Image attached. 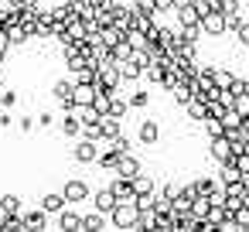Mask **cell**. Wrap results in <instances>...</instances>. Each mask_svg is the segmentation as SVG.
Wrapping results in <instances>:
<instances>
[{"label":"cell","mask_w":249,"mask_h":232,"mask_svg":"<svg viewBox=\"0 0 249 232\" xmlns=\"http://www.w3.org/2000/svg\"><path fill=\"white\" fill-rule=\"evenodd\" d=\"M133 218H137L133 198H130V201H120V205L109 212V225H113V229H133Z\"/></svg>","instance_id":"3"},{"label":"cell","mask_w":249,"mask_h":232,"mask_svg":"<svg viewBox=\"0 0 249 232\" xmlns=\"http://www.w3.org/2000/svg\"><path fill=\"white\" fill-rule=\"evenodd\" d=\"M109 188H113V195H116L120 201H130V198H133V181H130V178L113 174V178H109Z\"/></svg>","instance_id":"16"},{"label":"cell","mask_w":249,"mask_h":232,"mask_svg":"<svg viewBox=\"0 0 249 232\" xmlns=\"http://www.w3.org/2000/svg\"><path fill=\"white\" fill-rule=\"evenodd\" d=\"M89 201H92V208H96V212H103V215H109V212L120 205V198L113 195V188H109V184H106V188H99V191H92V198H89Z\"/></svg>","instance_id":"11"},{"label":"cell","mask_w":249,"mask_h":232,"mask_svg":"<svg viewBox=\"0 0 249 232\" xmlns=\"http://www.w3.org/2000/svg\"><path fill=\"white\" fill-rule=\"evenodd\" d=\"M72 89H75L72 75H69V79H55V82H52V99H55L62 109H72V106H75V99H72Z\"/></svg>","instance_id":"6"},{"label":"cell","mask_w":249,"mask_h":232,"mask_svg":"<svg viewBox=\"0 0 249 232\" xmlns=\"http://www.w3.org/2000/svg\"><path fill=\"white\" fill-rule=\"evenodd\" d=\"M106 143H109V147H113V150H120V154H126V150H130V147H133V140H130V137H126V133H123V130H120V133H116V137H113V140H106Z\"/></svg>","instance_id":"33"},{"label":"cell","mask_w":249,"mask_h":232,"mask_svg":"<svg viewBox=\"0 0 249 232\" xmlns=\"http://www.w3.org/2000/svg\"><path fill=\"white\" fill-rule=\"evenodd\" d=\"M58 130H62V133H65L69 140H75V137L82 133V123H79V116H75V113L69 109V113H65V116L58 120Z\"/></svg>","instance_id":"19"},{"label":"cell","mask_w":249,"mask_h":232,"mask_svg":"<svg viewBox=\"0 0 249 232\" xmlns=\"http://www.w3.org/2000/svg\"><path fill=\"white\" fill-rule=\"evenodd\" d=\"M232 109H235L239 116H249V92H239L235 103H232Z\"/></svg>","instance_id":"37"},{"label":"cell","mask_w":249,"mask_h":232,"mask_svg":"<svg viewBox=\"0 0 249 232\" xmlns=\"http://www.w3.org/2000/svg\"><path fill=\"white\" fill-rule=\"evenodd\" d=\"M174 14H178V24H181V28H195V24L201 21V14H198V7H195V4H188V7H178Z\"/></svg>","instance_id":"22"},{"label":"cell","mask_w":249,"mask_h":232,"mask_svg":"<svg viewBox=\"0 0 249 232\" xmlns=\"http://www.w3.org/2000/svg\"><path fill=\"white\" fill-rule=\"evenodd\" d=\"M11 52V38H7V28H0V58H7Z\"/></svg>","instance_id":"40"},{"label":"cell","mask_w":249,"mask_h":232,"mask_svg":"<svg viewBox=\"0 0 249 232\" xmlns=\"http://www.w3.org/2000/svg\"><path fill=\"white\" fill-rule=\"evenodd\" d=\"M167 89H171V96H174V103H178V106H184V103L195 96V92H191V86H188L184 79H178V82H174V86H167Z\"/></svg>","instance_id":"25"},{"label":"cell","mask_w":249,"mask_h":232,"mask_svg":"<svg viewBox=\"0 0 249 232\" xmlns=\"http://www.w3.org/2000/svg\"><path fill=\"white\" fill-rule=\"evenodd\" d=\"M232 35H235V41H239L242 48H249V21H242V24H239Z\"/></svg>","instance_id":"38"},{"label":"cell","mask_w":249,"mask_h":232,"mask_svg":"<svg viewBox=\"0 0 249 232\" xmlns=\"http://www.w3.org/2000/svg\"><path fill=\"white\" fill-rule=\"evenodd\" d=\"M126 103H130V109H147L150 106V92L147 89H137V92L126 96Z\"/></svg>","instance_id":"28"},{"label":"cell","mask_w":249,"mask_h":232,"mask_svg":"<svg viewBox=\"0 0 249 232\" xmlns=\"http://www.w3.org/2000/svg\"><path fill=\"white\" fill-rule=\"evenodd\" d=\"M35 120H38V126H41V130H55V126H58V120H55V113H52V109L38 113Z\"/></svg>","instance_id":"35"},{"label":"cell","mask_w":249,"mask_h":232,"mask_svg":"<svg viewBox=\"0 0 249 232\" xmlns=\"http://www.w3.org/2000/svg\"><path fill=\"white\" fill-rule=\"evenodd\" d=\"M14 123H18V130H21V133H24V137H28V133H35V130H38V120H35V116H21V120H14Z\"/></svg>","instance_id":"36"},{"label":"cell","mask_w":249,"mask_h":232,"mask_svg":"<svg viewBox=\"0 0 249 232\" xmlns=\"http://www.w3.org/2000/svg\"><path fill=\"white\" fill-rule=\"evenodd\" d=\"M208 208H212L208 195H195V201H191V215H195V218H205V215H208Z\"/></svg>","instance_id":"30"},{"label":"cell","mask_w":249,"mask_h":232,"mask_svg":"<svg viewBox=\"0 0 249 232\" xmlns=\"http://www.w3.org/2000/svg\"><path fill=\"white\" fill-rule=\"evenodd\" d=\"M48 215H58L65 205H69V198H65V191H48V195H41V201H38Z\"/></svg>","instance_id":"15"},{"label":"cell","mask_w":249,"mask_h":232,"mask_svg":"<svg viewBox=\"0 0 249 232\" xmlns=\"http://www.w3.org/2000/svg\"><path fill=\"white\" fill-rule=\"evenodd\" d=\"M21 215H24V225H28L31 232H45V229H48V218H52L41 205H38V208H24Z\"/></svg>","instance_id":"12"},{"label":"cell","mask_w":249,"mask_h":232,"mask_svg":"<svg viewBox=\"0 0 249 232\" xmlns=\"http://www.w3.org/2000/svg\"><path fill=\"white\" fill-rule=\"evenodd\" d=\"M0 89H4V75H0Z\"/></svg>","instance_id":"45"},{"label":"cell","mask_w":249,"mask_h":232,"mask_svg":"<svg viewBox=\"0 0 249 232\" xmlns=\"http://www.w3.org/2000/svg\"><path fill=\"white\" fill-rule=\"evenodd\" d=\"M184 116H188L191 123H201V120L208 116V103H205L201 96H191V99L184 103Z\"/></svg>","instance_id":"14"},{"label":"cell","mask_w":249,"mask_h":232,"mask_svg":"<svg viewBox=\"0 0 249 232\" xmlns=\"http://www.w3.org/2000/svg\"><path fill=\"white\" fill-rule=\"evenodd\" d=\"M96 154H99V143H96V140L75 137V143H72V161H75V164H92Z\"/></svg>","instance_id":"7"},{"label":"cell","mask_w":249,"mask_h":232,"mask_svg":"<svg viewBox=\"0 0 249 232\" xmlns=\"http://www.w3.org/2000/svg\"><path fill=\"white\" fill-rule=\"evenodd\" d=\"M208 154H212V161H218V164H225V161L235 157V154H232V143H229L225 133H222V137H208Z\"/></svg>","instance_id":"10"},{"label":"cell","mask_w":249,"mask_h":232,"mask_svg":"<svg viewBox=\"0 0 249 232\" xmlns=\"http://www.w3.org/2000/svg\"><path fill=\"white\" fill-rule=\"evenodd\" d=\"M82 229L86 232H103V229H109V215H103V212H89V215H82Z\"/></svg>","instance_id":"17"},{"label":"cell","mask_w":249,"mask_h":232,"mask_svg":"<svg viewBox=\"0 0 249 232\" xmlns=\"http://www.w3.org/2000/svg\"><path fill=\"white\" fill-rule=\"evenodd\" d=\"M157 191H160V195H164V198L171 201V198H174V195L181 191V184H178V181H164V188H157Z\"/></svg>","instance_id":"39"},{"label":"cell","mask_w":249,"mask_h":232,"mask_svg":"<svg viewBox=\"0 0 249 232\" xmlns=\"http://www.w3.org/2000/svg\"><path fill=\"white\" fill-rule=\"evenodd\" d=\"M14 126V113L11 109H0V130H11Z\"/></svg>","instance_id":"41"},{"label":"cell","mask_w":249,"mask_h":232,"mask_svg":"<svg viewBox=\"0 0 249 232\" xmlns=\"http://www.w3.org/2000/svg\"><path fill=\"white\" fill-rule=\"evenodd\" d=\"M147 52H140V48H133V55L130 58H123V62H116L120 65V75H123V82H137V79H143V69H147Z\"/></svg>","instance_id":"2"},{"label":"cell","mask_w":249,"mask_h":232,"mask_svg":"<svg viewBox=\"0 0 249 232\" xmlns=\"http://www.w3.org/2000/svg\"><path fill=\"white\" fill-rule=\"evenodd\" d=\"M96 92H99V89H96L92 82H79V86L72 89V99H75V106H89V103L96 99Z\"/></svg>","instance_id":"18"},{"label":"cell","mask_w":249,"mask_h":232,"mask_svg":"<svg viewBox=\"0 0 249 232\" xmlns=\"http://www.w3.org/2000/svg\"><path fill=\"white\" fill-rule=\"evenodd\" d=\"M143 171V164H140V157L133 154V150H126V154H120V161H116V167H113V174H120V178H137Z\"/></svg>","instance_id":"9"},{"label":"cell","mask_w":249,"mask_h":232,"mask_svg":"<svg viewBox=\"0 0 249 232\" xmlns=\"http://www.w3.org/2000/svg\"><path fill=\"white\" fill-rule=\"evenodd\" d=\"M18 99H21V92H18V89H7V86L0 89V109H14V106H18Z\"/></svg>","instance_id":"31"},{"label":"cell","mask_w":249,"mask_h":232,"mask_svg":"<svg viewBox=\"0 0 249 232\" xmlns=\"http://www.w3.org/2000/svg\"><path fill=\"white\" fill-rule=\"evenodd\" d=\"M188 4H195V0H174V11L178 7H188Z\"/></svg>","instance_id":"43"},{"label":"cell","mask_w":249,"mask_h":232,"mask_svg":"<svg viewBox=\"0 0 249 232\" xmlns=\"http://www.w3.org/2000/svg\"><path fill=\"white\" fill-rule=\"evenodd\" d=\"M246 52H249V48H246Z\"/></svg>","instance_id":"46"},{"label":"cell","mask_w":249,"mask_h":232,"mask_svg":"<svg viewBox=\"0 0 249 232\" xmlns=\"http://www.w3.org/2000/svg\"><path fill=\"white\" fill-rule=\"evenodd\" d=\"M62 191H65L69 205H75V201H89V198H92V188H89L86 178H69V181L62 184Z\"/></svg>","instance_id":"4"},{"label":"cell","mask_w":249,"mask_h":232,"mask_svg":"<svg viewBox=\"0 0 249 232\" xmlns=\"http://www.w3.org/2000/svg\"><path fill=\"white\" fill-rule=\"evenodd\" d=\"M109 116H116V120H126V113H130V103L120 96V92H113L109 96V109H106Z\"/></svg>","instance_id":"23"},{"label":"cell","mask_w":249,"mask_h":232,"mask_svg":"<svg viewBox=\"0 0 249 232\" xmlns=\"http://www.w3.org/2000/svg\"><path fill=\"white\" fill-rule=\"evenodd\" d=\"M7 38H11V45H18V48L31 41V38L24 35V28H21V24H14V28H7Z\"/></svg>","instance_id":"34"},{"label":"cell","mask_w":249,"mask_h":232,"mask_svg":"<svg viewBox=\"0 0 249 232\" xmlns=\"http://www.w3.org/2000/svg\"><path fill=\"white\" fill-rule=\"evenodd\" d=\"M137 143H140V147H157V143H160V123H157V120H140V126H137Z\"/></svg>","instance_id":"8"},{"label":"cell","mask_w":249,"mask_h":232,"mask_svg":"<svg viewBox=\"0 0 249 232\" xmlns=\"http://www.w3.org/2000/svg\"><path fill=\"white\" fill-rule=\"evenodd\" d=\"M242 188H246V191H249V171H246V174H242Z\"/></svg>","instance_id":"44"},{"label":"cell","mask_w":249,"mask_h":232,"mask_svg":"<svg viewBox=\"0 0 249 232\" xmlns=\"http://www.w3.org/2000/svg\"><path fill=\"white\" fill-rule=\"evenodd\" d=\"M201 126H205V133H208V137H222V133H225V126H222V120H218V116H205V120H201Z\"/></svg>","instance_id":"32"},{"label":"cell","mask_w":249,"mask_h":232,"mask_svg":"<svg viewBox=\"0 0 249 232\" xmlns=\"http://www.w3.org/2000/svg\"><path fill=\"white\" fill-rule=\"evenodd\" d=\"M55 229H62V232H79L82 229V212H72L69 205L58 212V218H55Z\"/></svg>","instance_id":"13"},{"label":"cell","mask_w":249,"mask_h":232,"mask_svg":"<svg viewBox=\"0 0 249 232\" xmlns=\"http://www.w3.org/2000/svg\"><path fill=\"white\" fill-rule=\"evenodd\" d=\"M212 79H215V86H218V89H229V86H232V79H235V72H232V69H218V65H215Z\"/></svg>","instance_id":"29"},{"label":"cell","mask_w":249,"mask_h":232,"mask_svg":"<svg viewBox=\"0 0 249 232\" xmlns=\"http://www.w3.org/2000/svg\"><path fill=\"white\" fill-rule=\"evenodd\" d=\"M0 212H4V215H18V212H24V201H21V195H14V191H4V195H0Z\"/></svg>","instance_id":"21"},{"label":"cell","mask_w":249,"mask_h":232,"mask_svg":"<svg viewBox=\"0 0 249 232\" xmlns=\"http://www.w3.org/2000/svg\"><path fill=\"white\" fill-rule=\"evenodd\" d=\"M218 184H222V181H218V178H208V174H201V178H195V181H191L195 195H212Z\"/></svg>","instance_id":"26"},{"label":"cell","mask_w":249,"mask_h":232,"mask_svg":"<svg viewBox=\"0 0 249 232\" xmlns=\"http://www.w3.org/2000/svg\"><path fill=\"white\" fill-rule=\"evenodd\" d=\"M113 24H116V28H123V31L130 28V7H126V4H120V0H113Z\"/></svg>","instance_id":"27"},{"label":"cell","mask_w":249,"mask_h":232,"mask_svg":"<svg viewBox=\"0 0 249 232\" xmlns=\"http://www.w3.org/2000/svg\"><path fill=\"white\" fill-rule=\"evenodd\" d=\"M120 86H123V75H120V65L109 58V62H103V65H96V89L99 92H120Z\"/></svg>","instance_id":"1"},{"label":"cell","mask_w":249,"mask_h":232,"mask_svg":"<svg viewBox=\"0 0 249 232\" xmlns=\"http://www.w3.org/2000/svg\"><path fill=\"white\" fill-rule=\"evenodd\" d=\"M150 191H157V181H154L147 171H140V174L133 178V195H150Z\"/></svg>","instance_id":"24"},{"label":"cell","mask_w":249,"mask_h":232,"mask_svg":"<svg viewBox=\"0 0 249 232\" xmlns=\"http://www.w3.org/2000/svg\"><path fill=\"white\" fill-rule=\"evenodd\" d=\"M116 161H120V150H113V147H99V154H96V161H92V164L113 174V167H116Z\"/></svg>","instance_id":"20"},{"label":"cell","mask_w":249,"mask_h":232,"mask_svg":"<svg viewBox=\"0 0 249 232\" xmlns=\"http://www.w3.org/2000/svg\"><path fill=\"white\" fill-rule=\"evenodd\" d=\"M198 28H201V35H208V38H222V35H225V18H222V11L215 7V11L201 14Z\"/></svg>","instance_id":"5"},{"label":"cell","mask_w":249,"mask_h":232,"mask_svg":"<svg viewBox=\"0 0 249 232\" xmlns=\"http://www.w3.org/2000/svg\"><path fill=\"white\" fill-rule=\"evenodd\" d=\"M229 92H232V96L246 92V79H242V75H235V79H232V86H229Z\"/></svg>","instance_id":"42"}]
</instances>
